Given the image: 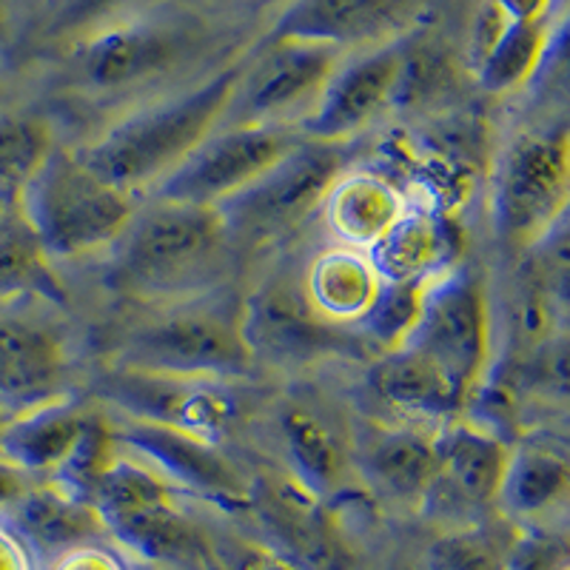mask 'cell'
I'll use <instances>...</instances> for the list:
<instances>
[{"instance_id":"52a82bcc","label":"cell","mask_w":570,"mask_h":570,"mask_svg":"<svg viewBox=\"0 0 570 570\" xmlns=\"http://www.w3.org/2000/svg\"><path fill=\"white\" fill-rule=\"evenodd\" d=\"M345 163L348 149L343 142L303 140L243 191L214 208L228 237L272 240L323 203L331 183L345 171Z\"/></svg>"},{"instance_id":"603a6c76","label":"cell","mask_w":570,"mask_h":570,"mask_svg":"<svg viewBox=\"0 0 570 570\" xmlns=\"http://www.w3.org/2000/svg\"><path fill=\"white\" fill-rule=\"evenodd\" d=\"M18 537L43 551H71L89 544L106 531L104 519L89 499L66 491L63 485H29V491L9 508Z\"/></svg>"},{"instance_id":"83f0119b","label":"cell","mask_w":570,"mask_h":570,"mask_svg":"<svg viewBox=\"0 0 570 570\" xmlns=\"http://www.w3.org/2000/svg\"><path fill=\"white\" fill-rule=\"evenodd\" d=\"M568 491V465L562 454L548 448L511 451L497 502L511 517L528 519L551 511Z\"/></svg>"},{"instance_id":"e575fe53","label":"cell","mask_w":570,"mask_h":570,"mask_svg":"<svg viewBox=\"0 0 570 570\" xmlns=\"http://www.w3.org/2000/svg\"><path fill=\"white\" fill-rule=\"evenodd\" d=\"M491 3L513 23H551V9L557 0H491Z\"/></svg>"},{"instance_id":"60d3db41","label":"cell","mask_w":570,"mask_h":570,"mask_svg":"<svg viewBox=\"0 0 570 570\" xmlns=\"http://www.w3.org/2000/svg\"><path fill=\"white\" fill-rule=\"evenodd\" d=\"M7 212H9V200L7 197H0V217H3Z\"/></svg>"},{"instance_id":"4316f807","label":"cell","mask_w":570,"mask_h":570,"mask_svg":"<svg viewBox=\"0 0 570 570\" xmlns=\"http://www.w3.org/2000/svg\"><path fill=\"white\" fill-rule=\"evenodd\" d=\"M551 23H508L485 58L473 66L476 83L488 95H511L542 69L551 52Z\"/></svg>"},{"instance_id":"7a4b0ae2","label":"cell","mask_w":570,"mask_h":570,"mask_svg":"<svg viewBox=\"0 0 570 570\" xmlns=\"http://www.w3.org/2000/svg\"><path fill=\"white\" fill-rule=\"evenodd\" d=\"M226 246L228 232L214 206L155 200L124 232L115 279L140 297H183L220 277Z\"/></svg>"},{"instance_id":"d6a6232c","label":"cell","mask_w":570,"mask_h":570,"mask_svg":"<svg viewBox=\"0 0 570 570\" xmlns=\"http://www.w3.org/2000/svg\"><path fill=\"white\" fill-rule=\"evenodd\" d=\"M135 0H66L63 9L55 14V35H89L91 29L104 27L111 14L126 9Z\"/></svg>"},{"instance_id":"b9f144b4","label":"cell","mask_w":570,"mask_h":570,"mask_svg":"<svg viewBox=\"0 0 570 570\" xmlns=\"http://www.w3.org/2000/svg\"><path fill=\"white\" fill-rule=\"evenodd\" d=\"M3 422H7V414H0V428H3Z\"/></svg>"},{"instance_id":"8fae6325","label":"cell","mask_w":570,"mask_h":570,"mask_svg":"<svg viewBox=\"0 0 570 570\" xmlns=\"http://www.w3.org/2000/svg\"><path fill=\"white\" fill-rule=\"evenodd\" d=\"M343 49L314 40L274 38L272 52L259 60L248 78L240 75L226 117L232 126L283 124L299 106L317 104L320 91L343 63Z\"/></svg>"},{"instance_id":"ba28073f","label":"cell","mask_w":570,"mask_h":570,"mask_svg":"<svg viewBox=\"0 0 570 570\" xmlns=\"http://www.w3.org/2000/svg\"><path fill=\"white\" fill-rule=\"evenodd\" d=\"M120 368L142 374L223 380L252 368L254 356L243 337L240 314L228 317L217 308L175 312L142 325L120 348Z\"/></svg>"},{"instance_id":"3957f363","label":"cell","mask_w":570,"mask_h":570,"mask_svg":"<svg viewBox=\"0 0 570 570\" xmlns=\"http://www.w3.org/2000/svg\"><path fill=\"white\" fill-rule=\"evenodd\" d=\"M18 214L38 237L46 257H83L120 240L135 220V195L111 186L80 160L55 149L38 175L20 188Z\"/></svg>"},{"instance_id":"4fadbf2b","label":"cell","mask_w":570,"mask_h":570,"mask_svg":"<svg viewBox=\"0 0 570 570\" xmlns=\"http://www.w3.org/2000/svg\"><path fill=\"white\" fill-rule=\"evenodd\" d=\"M243 337L252 356L263 354L283 363H303L328 354H363L368 340L356 328L325 323L305 303L303 292L285 285H266L246 303L240 314Z\"/></svg>"},{"instance_id":"e0dca14e","label":"cell","mask_w":570,"mask_h":570,"mask_svg":"<svg viewBox=\"0 0 570 570\" xmlns=\"http://www.w3.org/2000/svg\"><path fill=\"white\" fill-rule=\"evenodd\" d=\"M175 35L151 23H115L86 35L78 49L80 78L95 89H124L169 69L177 58Z\"/></svg>"},{"instance_id":"f546056e","label":"cell","mask_w":570,"mask_h":570,"mask_svg":"<svg viewBox=\"0 0 570 570\" xmlns=\"http://www.w3.org/2000/svg\"><path fill=\"white\" fill-rule=\"evenodd\" d=\"M52 151V129L40 117H0V197H18Z\"/></svg>"},{"instance_id":"ab89813d","label":"cell","mask_w":570,"mask_h":570,"mask_svg":"<svg viewBox=\"0 0 570 570\" xmlns=\"http://www.w3.org/2000/svg\"><path fill=\"white\" fill-rule=\"evenodd\" d=\"M9 35V9H7V0H0V43L7 40Z\"/></svg>"},{"instance_id":"f1b7e54d","label":"cell","mask_w":570,"mask_h":570,"mask_svg":"<svg viewBox=\"0 0 570 570\" xmlns=\"http://www.w3.org/2000/svg\"><path fill=\"white\" fill-rule=\"evenodd\" d=\"M63 299L58 277L52 274V263L40 248L38 237L18 212H7L0 217V299L27 297Z\"/></svg>"},{"instance_id":"9a60e30c","label":"cell","mask_w":570,"mask_h":570,"mask_svg":"<svg viewBox=\"0 0 570 570\" xmlns=\"http://www.w3.org/2000/svg\"><path fill=\"white\" fill-rule=\"evenodd\" d=\"M436 476L422 502H445L448 508H485L497 502L505 476L508 445L471 422H445L434 434Z\"/></svg>"},{"instance_id":"7c38bea8","label":"cell","mask_w":570,"mask_h":570,"mask_svg":"<svg viewBox=\"0 0 570 570\" xmlns=\"http://www.w3.org/2000/svg\"><path fill=\"white\" fill-rule=\"evenodd\" d=\"M100 391L135 420L171 425L208 442L220 440L237 414L234 400L217 385V380H186L117 368L106 376Z\"/></svg>"},{"instance_id":"7402d4cb","label":"cell","mask_w":570,"mask_h":570,"mask_svg":"<svg viewBox=\"0 0 570 570\" xmlns=\"http://www.w3.org/2000/svg\"><path fill=\"white\" fill-rule=\"evenodd\" d=\"M89 416L63 396L40 409L7 416L0 428V460L27 473H58L75 454Z\"/></svg>"},{"instance_id":"1f68e13d","label":"cell","mask_w":570,"mask_h":570,"mask_svg":"<svg viewBox=\"0 0 570 570\" xmlns=\"http://www.w3.org/2000/svg\"><path fill=\"white\" fill-rule=\"evenodd\" d=\"M505 570H568V551L559 539L544 533H519Z\"/></svg>"},{"instance_id":"8992f818","label":"cell","mask_w":570,"mask_h":570,"mask_svg":"<svg viewBox=\"0 0 570 570\" xmlns=\"http://www.w3.org/2000/svg\"><path fill=\"white\" fill-rule=\"evenodd\" d=\"M570 197L568 129L531 131L505 149L493 183V223L511 248H531L557 226Z\"/></svg>"},{"instance_id":"74e56055","label":"cell","mask_w":570,"mask_h":570,"mask_svg":"<svg viewBox=\"0 0 570 570\" xmlns=\"http://www.w3.org/2000/svg\"><path fill=\"white\" fill-rule=\"evenodd\" d=\"M0 570H32L23 544L9 531H0Z\"/></svg>"},{"instance_id":"d590c367","label":"cell","mask_w":570,"mask_h":570,"mask_svg":"<svg viewBox=\"0 0 570 570\" xmlns=\"http://www.w3.org/2000/svg\"><path fill=\"white\" fill-rule=\"evenodd\" d=\"M55 570H124V564L117 562L109 551L91 548V544H80L63 553Z\"/></svg>"},{"instance_id":"836d02e7","label":"cell","mask_w":570,"mask_h":570,"mask_svg":"<svg viewBox=\"0 0 570 570\" xmlns=\"http://www.w3.org/2000/svg\"><path fill=\"white\" fill-rule=\"evenodd\" d=\"M508 23H511V20L499 12L491 0H485V7L480 9V14H476V20H473L471 43H468V52H471V66H476L482 58H485V52L491 49L493 43H497V38L502 35V29H505Z\"/></svg>"},{"instance_id":"cb8c5ba5","label":"cell","mask_w":570,"mask_h":570,"mask_svg":"<svg viewBox=\"0 0 570 570\" xmlns=\"http://www.w3.org/2000/svg\"><path fill=\"white\" fill-rule=\"evenodd\" d=\"M368 385L396 411L416 416H451L465 402L445 374L411 348L383 351L368 368Z\"/></svg>"},{"instance_id":"2e32d148","label":"cell","mask_w":570,"mask_h":570,"mask_svg":"<svg viewBox=\"0 0 570 570\" xmlns=\"http://www.w3.org/2000/svg\"><path fill=\"white\" fill-rule=\"evenodd\" d=\"M63 380L66 354L55 331L0 317V414L14 416L60 400Z\"/></svg>"},{"instance_id":"f35d334b","label":"cell","mask_w":570,"mask_h":570,"mask_svg":"<svg viewBox=\"0 0 570 570\" xmlns=\"http://www.w3.org/2000/svg\"><path fill=\"white\" fill-rule=\"evenodd\" d=\"M237 570H303L292 559L279 557L274 551H252Z\"/></svg>"},{"instance_id":"d4e9b609","label":"cell","mask_w":570,"mask_h":570,"mask_svg":"<svg viewBox=\"0 0 570 570\" xmlns=\"http://www.w3.org/2000/svg\"><path fill=\"white\" fill-rule=\"evenodd\" d=\"M363 471L383 493L402 502H422L434 485V436L420 431H385L365 445Z\"/></svg>"},{"instance_id":"484cf974","label":"cell","mask_w":570,"mask_h":570,"mask_svg":"<svg viewBox=\"0 0 570 570\" xmlns=\"http://www.w3.org/2000/svg\"><path fill=\"white\" fill-rule=\"evenodd\" d=\"M283 436L288 462H292L294 482L314 499L325 497L340 485L345 456L337 436L317 414L292 409L283 414Z\"/></svg>"},{"instance_id":"5b68a950","label":"cell","mask_w":570,"mask_h":570,"mask_svg":"<svg viewBox=\"0 0 570 570\" xmlns=\"http://www.w3.org/2000/svg\"><path fill=\"white\" fill-rule=\"evenodd\" d=\"M396 348L425 356L468 400L480 383L491 348V323L480 279L468 268H445L428 279L414 325Z\"/></svg>"},{"instance_id":"44dd1931","label":"cell","mask_w":570,"mask_h":570,"mask_svg":"<svg viewBox=\"0 0 570 570\" xmlns=\"http://www.w3.org/2000/svg\"><path fill=\"white\" fill-rule=\"evenodd\" d=\"M328 228L343 246L368 252L409 208L400 188L374 171H343L323 197Z\"/></svg>"},{"instance_id":"8d00e7d4","label":"cell","mask_w":570,"mask_h":570,"mask_svg":"<svg viewBox=\"0 0 570 570\" xmlns=\"http://www.w3.org/2000/svg\"><path fill=\"white\" fill-rule=\"evenodd\" d=\"M29 485L32 482H29L27 471L14 468L12 462L0 460V511H9L29 491Z\"/></svg>"},{"instance_id":"ac0fdd59","label":"cell","mask_w":570,"mask_h":570,"mask_svg":"<svg viewBox=\"0 0 570 570\" xmlns=\"http://www.w3.org/2000/svg\"><path fill=\"white\" fill-rule=\"evenodd\" d=\"M365 254L385 285L428 283L448 268L454 254V228L440 208H405Z\"/></svg>"},{"instance_id":"d6986e66","label":"cell","mask_w":570,"mask_h":570,"mask_svg":"<svg viewBox=\"0 0 570 570\" xmlns=\"http://www.w3.org/2000/svg\"><path fill=\"white\" fill-rule=\"evenodd\" d=\"M383 285L368 254L360 248L337 246L312 259L299 292L305 303L312 305V312L320 314L325 323L356 328L374 308Z\"/></svg>"},{"instance_id":"4dcf8cb0","label":"cell","mask_w":570,"mask_h":570,"mask_svg":"<svg viewBox=\"0 0 570 570\" xmlns=\"http://www.w3.org/2000/svg\"><path fill=\"white\" fill-rule=\"evenodd\" d=\"M517 537H502L491 525H468L442 533L428 548L431 570H505Z\"/></svg>"},{"instance_id":"ffe728a7","label":"cell","mask_w":570,"mask_h":570,"mask_svg":"<svg viewBox=\"0 0 570 570\" xmlns=\"http://www.w3.org/2000/svg\"><path fill=\"white\" fill-rule=\"evenodd\" d=\"M414 0H294L274 38L343 46L371 40L396 27Z\"/></svg>"},{"instance_id":"277c9868","label":"cell","mask_w":570,"mask_h":570,"mask_svg":"<svg viewBox=\"0 0 570 570\" xmlns=\"http://www.w3.org/2000/svg\"><path fill=\"white\" fill-rule=\"evenodd\" d=\"M104 528L140 559L217 570L200 528L177 508L175 488L135 456H111L86 491Z\"/></svg>"},{"instance_id":"30bf717a","label":"cell","mask_w":570,"mask_h":570,"mask_svg":"<svg viewBox=\"0 0 570 570\" xmlns=\"http://www.w3.org/2000/svg\"><path fill=\"white\" fill-rule=\"evenodd\" d=\"M115 445H124L135 460H146L151 471L160 473L171 488L200 497L220 508H252V491L240 471L214 448V442L177 431L160 422L126 416L111 428Z\"/></svg>"},{"instance_id":"6da1fadb","label":"cell","mask_w":570,"mask_h":570,"mask_svg":"<svg viewBox=\"0 0 570 570\" xmlns=\"http://www.w3.org/2000/svg\"><path fill=\"white\" fill-rule=\"evenodd\" d=\"M240 75L237 66L223 69L186 95L140 109L80 149V160L106 183L131 195L137 188H155L214 129H220Z\"/></svg>"},{"instance_id":"9c48e42d","label":"cell","mask_w":570,"mask_h":570,"mask_svg":"<svg viewBox=\"0 0 570 570\" xmlns=\"http://www.w3.org/2000/svg\"><path fill=\"white\" fill-rule=\"evenodd\" d=\"M305 137L285 124H243L214 129L186 160L155 186V200L220 206L257 180Z\"/></svg>"},{"instance_id":"5bb4252c","label":"cell","mask_w":570,"mask_h":570,"mask_svg":"<svg viewBox=\"0 0 570 570\" xmlns=\"http://www.w3.org/2000/svg\"><path fill=\"white\" fill-rule=\"evenodd\" d=\"M400 69L402 43L340 63L297 131L314 142H345L394 106Z\"/></svg>"}]
</instances>
